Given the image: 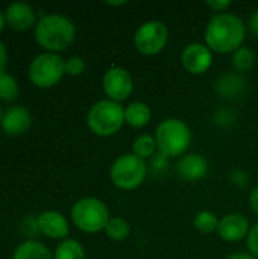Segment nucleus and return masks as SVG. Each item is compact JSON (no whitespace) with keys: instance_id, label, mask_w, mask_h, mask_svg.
<instances>
[{"instance_id":"nucleus-1","label":"nucleus","mask_w":258,"mask_h":259,"mask_svg":"<svg viewBox=\"0 0 258 259\" xmlns=\"http://www.w3.org/2000/svg\"><path fill=\"white\" fill-rule=\"evenodd\" d=\"M246 30L248 27L239 15L233 12L214 14L205 27L204 41L213 53L233 55L243 46Z\"/></svg>"},{"instance_id":"nucleus-2","label":"nucleus","mask_w":258,"mask_h":259,"mask_svg":"<svg viewBox=\"0 0 258 259\" xmlns=\"http://www.w3.org/2000/svg\"><path fill=\"white\" fill-rule=\"evenodd\" d=\"M35 39L46 52L58 53L71 46L76 36L75 23L62 14H46L35 24Z\"/></svg>"},{"instance_id":"nucleus-3","label":"nucleus","mask_w":258,"mask_h":259,"mask_svg":"<svg viewBox=\"0 0 258 259\" xmlns=\"http://www.w3.org/2000/svg\"><path fill=\"white\" fill-rule=\"evenodd\" d=\"M155 141L158 152L167 158H179L189 150L192 144V131L181 118H164L155 127Z\"/></svg>"},{"instance_id":"nucleus-4","label":"nucleus","mask_w":258,"mask_h":259,"mask_svg":"<svg viewBox=\"0 0 258 259\" xmlns=\"http://www.w3.org/2000/svg\"><path fill=\"white\" fill-rule=\"evenodd\" d=\"M125 123V108L122 103L113 102L109 99H102L96 102L87 114L88 129L102 138L116 135Z\"/></svg>"},{"instance_id":"nucleus-5","label":"nucleus","mask_w":258,"mask_h":259,"mask_svg":"<svg viewBox=\"0 0 258 259\" xmlns=\"http://www.w3.org/2000/svg\"><path fill=\"white\" fill-rule=\"evenodd\" d=\"M70 217L73 225L84 234L103 232L111 215L108 206L97 197H82L71 206Z\"/></svg>"},{"instance_id":"nucleus-6","label":"nucleus","mask_w":258,"mask_h":259,"mask_svg":"<svg viewBox=\"0 0 258 259\" xmlns=\"http://www.w3.org/2000/svg\"><path fill=\"white\" fill-rule=\"evenodd\" d=\"M149 168L146 161L134 153H123L117 156L109 168V178L114 187L122 191H134L141 187L148 178Z\"/></svg>"},{"instance_id":"nucleus-7","label":"nucleus","mask_w":258,"mask_h":259,"mask_svg":"<svg viewBox=\"0 0 258 259\" xmlns=\"http://www.w3.org/2000/svg\"><path fill=\"white\" fill-rule=\"evenodd\" d=\"M27 74L35 87L52 88L65 74V59H62L58 53H40L29 64Z\"/></svg>"},{"instance_id":"nucleus-8","label":"nucleus","mask_w":258,"mask_h":259,"mask_svg":"<svg viewBox=\"0 0 258 259\" xmlns=\"http://www.w3.org/2000/svg\"><path fill=\"white\" fill-rule=\"evenodd\" d=\"M169 41V27L161 20H148L141 23L134 33L135 49L146 56L161 53Z\"/></svg>"},{"instance_id":"nucleus-9","label":"nucleus","mask_w":258,"mask_h":259,"mask_svg":"<svg viewBox=\"0 0 258 259\" xmlns=\"http://www.w3.org/2000/svg\"><path fill=\"white\" fill-rule=\"evenodd\" d=\"M102 88L109 100L122 103L128 100L134 91V77L126 68L114 65L105 71L102 77Z\"/></svg>"},{"instance_id":"nucleus-10","label":"nucleus","mask_w":258,"mask_h":259,"mask_svg":"<svg viewBox=\"0 0 258 259\" xmlns=\"http://www.w3.org/2000/svg\"><path fill=\"white\" fill-rule=\"evenodd\" d=\"M181 64L190 74H204L213 65V52L205 42H190L181 53Z\"/></svg>"},{"instance_id":"nucleus-11","label":"nucleus","mask_w":258,"mask_h":259,"mask_svg":"<svg viewBox=\"0 0 258 259\" xmlns=\"http://www.w3.org/2000/svg\"><path fill=\"white\" fill-rule=\"evenodd\" d=\"M251 225L249 220L239 212H230L224 217H220L217 235L225 243H239L242 240H246L249 234Z\"/></svg>"},{"instance_id":"nucleus-12","label":"nucleus","mask_w":258,"mask_h":259,"mask_svg":"<svg viewBox=\"0 0 258 259\" xmlns=\"http://www.w3.org/2000/svg\"><path fill=\"white\" fill-rule=\"evenodd\" d=\"M0 126L6 135H11V137L23 135L32 126V115L24 106L14 105V106H9L3 112Z\"/></svg>"},{"instance_id":"nucleus-13","label":"nucleus","mask_w":258,"mask_h":259,"mask_svg":"<svg viewBox=\"0 0 258 259\" xmlns=\"http://www.w3.org/2000/svg\"><path fill=\"white\" fill-rule=\"evenodd\" d=\"M38 229L40 234H43L44 237L50 238V240H67L68 232H70V226L67 219L58 212V211H44L41 212L38 217Z\"/></svg>"},{"instance_id":"nucleus-14","label":"nucleus","mask_w":258,"mask_h":259,"mask_svg":"<svg viewBox=\"0 0 258 259\" xmlns=\"http://www.w3.org/2000/svg\"><path fill=\"white\" fill-rule=\"evenodd\" d=\"M176 173L182 181L198 182L208 173V162L201 153H187L179 158L176 164Z\"/></svg>"},{"instance_id":"nucleus-15","label":"nucleus","mask_w":258,"mask_h":259,"mask_svg":"<svg viewBox=\"0 0 258 259\" xmlns=\"http://www.w3.org/2000/svg\"><path fill=\"white\" fill-rule=\"evenodd\" d=\"M6 24L14 30H27L36 24L35 9L24 2H12L5 11Z\"/></svg>"},{"instance_id":"nucleus-16","label":"nucleus","mask_w":258,"mask_h":259,"mask_svg":"<svg viewBox=\"0 0 258 259\" xmlns=\"http://www.w3.org/2000/svg\"><path fill=\"white\" fill-rule=\"evenodd\" d=\"M246 90V82L240 74L236 73H225L216 82V91L219 96L225 99H237Z\"/></svg>"},{"instance_id":"nucleus-17","label":"nucleus","mask_w":258,"mask_h":259,"mask_svg":"<svg viewBox=\"0 0 258 259\" xmlns=\"http://www.w3.org/2000/svg\"><path fill=\"white\" fill-rule=\"evenodd\" d=\"M152 111L144 102H131L125 106V123L131 127L141 129L149 124Z\"/></svg>"},{"instance_id":"nucleus-18","label":"nucleus","mask_w":258,"mask_h":259,"mask_svg":"<svg viewBox=\"0 0 258 259\" xmlns=\"http://www.w3.org/2000/svg\"><path fill=\"white\" fill-rule=\"evenodd\" d=\"M12 259H53V253L43 243L27 240L15 249Z\"/></svg>"},{"instance_id":"nucleus-19","label":"nucleus","mask_w":258,"mask_h":259,"mask_svg":"<svg viewBox=\"0 0 258 259\" xmlns=\"http://www.w3.org/2000/svg\"><path fill=\"white\" fill-rule=\"evenodd\" d=\"M140 159H152L158 153V146L155 141V137L151 134H141L132 141V152Z\"/></svg>"},{"instance_id":"nucleus-20","label":"nucleus","mask_w":258,"mask_h":259,"mask_svg":"<svg viewBox=\"0 0 258 259\" xmlns=\"http://www.w3.org/2000/svg\"><path fill=\"white\" fill-rule=\"evenodd\" d=\"M85 249L84 246L75 240V238H67V240H62L55 252H53V259H85Z\"/></svg>"},{"instance_id":"nucleus-21","label":"nucleus","mask_w":258,"mask_h":259,"mask_svg":"<svg viewBox=\"0 0 258 259\" xmlns=\"http://www.w3.org/2000/svg\"><path fill=\"white\" fill-rule=\"evenodd\" d=\"M219 222H220V219H219L213 211L202 209V211H199V212L195 215V219H193V226L196 228L198 232H201V234H204V235H211V234L217 232Z\"/></svg>"},{"instance_id":"nucleus-22","label":"nucleus","mask_w":258,"mask_h":259,"mask_svg":"<svg viewBox=\"0 0 258 259\" xmlns=\"http://www.w3.org/2000/svg\"><path fill=\"white\" fill-rule=\"evenodd\" d=\"M103 232L111 241L120 243L131 235V226L123 217H111Z\"/></svg>"},{"instance_id":"nucleus-23","label":"nucleus","mask_w":258,"mask_h":259,"mask_svg":"<svg viewBox=\"0 0 258 259\" xmlns=\"http://www.w3.org/2000/svg\"><path fill=\"white\" fill-rule=\"evenodd\" d=\"M231 62L234 65V68L240 73L249 71L251 68H254L255 62H257V56L255 52L246 46H242L240 49H237L233 56H231Z\"/></svg>"},{"instance_id":"nucleus-24","label":"nucleus","mask_w":258,"mask_h":259,"mask_svg":"<svg viewBox=\"0 0 258 259\" xmlns=\"http://www.w3.org/2000/svg\"><path fill=\"white\" fill-rule=\"evenodd\" d=\"M18 96V83L15 77L9 73L0 74V100L14 102Z\"/></svg>"},{"instance_id":"nucleus-25","label":"nucleus","mask_w":258,"mask_h":259,"mask_svg":"<svg viewBox=\"0 0 258 259\" xmlns=\"http://www.w3.org/2000/svg\"><path fill=\"white\" fill-rule=\"evenodd\" d=\"M87 68L85 59L81 56H70L65 59V74L70 76H81Z\"/></svg>"},{"instance_id":"nucleus-26","label":"nucleus","mask_w":258,"mask_h":259,"mask_svg":"<svg viewBox=\"0 0 258 259\" xmlns=\"http://www.w3.org/2000/svg\"><path fill=\"white\" fill-rule=\"evenodd\" d=\"M246 246L249 253L258 259V222L254 223L249 229V234L246 237Z\"/></svg>"},{"instance_id":"nucleus-27","label":"nucleus","mask_w":258,"mask_h":259,"mask_svg":"<svg viewBox=\"0 0 258 259\" xmlns=\"http://www.w3.org/2000/svg\"><path fill=\"white\" fill-rule=\"evenodd\" d=\"M20 231H21V234H24L27 237H33V235L40 234L36 217H24L20 225Z\"/></svg>"},{"instance_id":"nucleus-28","label":"nucleus","mask_w":258,"mask_h":259,"mask_svg":"<svg viewBox=\"0 0 258 259\" xmlns=\"http://www.w3.org/2000/svg\"><path fill=\"white\" fill-rule=\"evenodd\" d=\"M233 5V2L231 0H207L205 2V6L207 8H210L213 12H216V14H224V12H227L228 11V8Z\"/></svg>"},{"instance_id":"nucleus-29","label":"nucleus","mask_w":258,"mask_h":259,"mask_svg":"<svg viewBox=\"0 0 258 259\" xmlns=\"http://www.w3.org/2000/svg\"><path fill=\"white\" fill-rule=\"evenodd\" d=\"M231 181H233V184L234 185H237V187H246L248 185V175L243 171V170H239V168H236V170H233L231 171Z\"/></svg>"},{"instance_id":"nucleus-30","label":"nucleus","mask_w":258,"mask_h":259,"mask_svg":"<svg viewBox=\"0 0 258 259\" xmlns=\"http://www.w3.org/2000/svg\"><path fill=\"white\" fill-rule=\"evenodd\" d=\"M167 161H169V158L158 152V153L152 158V165H154L155 170H163V168L167 167Z\"/></svg>"},{"instance_id":"nucleus-31","label":"nucleus","mask_w":258,"mask_h":259,"mask_svg":"<svg viewBox=\"0 0 258 259\" xmlns=\"http://www.w3.org/2000/svg\"><path fill=\"white\" fill-rule=\"evenodd\" d=\"M249 206L252 209V212L258 215V185H255L249 194Z\"/></svg>"},{"instance_id":"nucleus-32","label":"nucleus","mask_w":258,"mask_h":259,"mask_svg":"<svg viewBox=\"0 0 258 259\" xmlns=\"http://www.w3.org/2000/svg\"><path fill=\"white\" fill-rule=\"evenodd\" d=\"M246 27H248L254 35H257L258 36V9L251 14V17H249V20H248Z\"/></svg>"},{"instance_id":"nucleus-33","label":"nucleus","mask_w":258,"mask_h":259,"mask_svg":"<svg viewBox=\"0 0 258 259\" xmlns=\"http://www.w3.org/2000/svg\"><path fill=\"white\" fill-rule=\"evenodd\" d=\"M6 65H8V52H6L5 44L0 41V74L5 73Z\"/></svg>"},{"instance_id":"nucleus-34","label":"nucleus","mask_w":258,"mask_h":259,"mask_svg":"<svg viewBox=\"0 0 258 259\" xmlns=\"http://www.w3.org/2000/svg\"><path fill=\"white\" fill-rule=\"evenodd\" d=\"M227 259H257L254 258L251 253H245V252H236L233 255H230Z\"/></svg>"},{"instance_id":"nucleus-35","label":"nucleus","mask_w":258,"mask_h":259,"mask_svg":"<svg viewBox=\"0 0 258 259\" xmlns=\"http://www.w3.org/2000/svg\"><path fill=\"white\" fill-rule=\"evenodd\" d=\"M5 26H6V17H5V12L0 11V32L5 29Z\"/></svg>"},{"instance_id":"nucleus-36","label":"nucleus","mask_w":258,"mask_h":259,"mask_svg":"<svg viewBox=\"0 0 258 259\" xmlns=\"http://www.w3.org/2000/svg\"><path fill=\"white\" fill-rule=\"evenodd\" d=\"M106 5L109 6H123L125 5V0H120V2H105Z\"/></svg>"},{"instance_id":"nucleus-37","label":"nucleus","mask_w":258,"mask_h":259,"mask_svg":"<svg viewBox=\"0 0 258 259\" xmlns=\"http://www.w3.org/2000/svg\"><path fill=\"white\" fill-rule=\"evenodd\" d=\"M2 117H3V111H2V106H0V123H2Z\"/></svg>"}]
</instances>
